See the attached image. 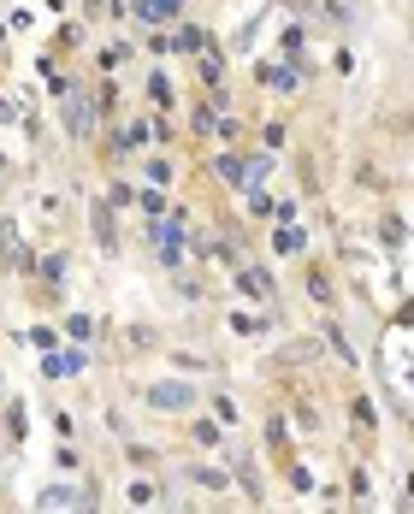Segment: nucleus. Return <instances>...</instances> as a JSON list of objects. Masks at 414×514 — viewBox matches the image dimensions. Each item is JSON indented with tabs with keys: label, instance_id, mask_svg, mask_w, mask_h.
<instances>
[{
	"label": "nucleus",
	"instance_id": "nucleus-6",
	"mask_svg": "<svg viewBox=\"0 0 414 514\" xmlns=\"http://www.w3.org/2000/svg\"><path fill=\"white\" fill-rule=\"evenodd\" d=\"M261 83H273V89H290V83H296V77H290V71H284V65H273V71H267V65H261Z\"/></svg>",
	"mask_w": 414,
	"mask_h": 514
},
{
	"label": "nucleus",
	"instance_id": "nucleus-2",
	"mask_svg": "<svg viewBox=\"0 0 414 514\" xmlns=\"http://www.w3.org/2000/svg\"><path fill=\"white\" fill-rule=\"evenodd\" d=\"M148 402H154V408H190V402H196V390L172 379V385H154V390H148Z\"/></svg>",
	"mask_w": 414,
	"mask_h": 514
},
{
	"label": "nucleus",
	"instance_id": "nucleus-1",
	"mask_svg": "<svg viewBox=\"0 0 414 514\" xmlns=\"http://www.w3.org/2000/svg\"><path fill=\"white\" fill-rule=\"evenodd\" d=\"M66 130L71 136H89V130H95V107H89L83 95H66Z\"/></svg>",
	"mask_w": 414,
	"mask_h": 514
},
{
	"label": "nucleus",
	"instance_id": "nucleus-4",
	"mask_svg": "<svg viewBox=\"0 0 414 514\" xmlns=\"http://www.w3.org/2000/svg\"><path fill=\"white\" fill-rule=\"evenodd\" d=\"M178 255H184V231H178V219H172V225L160 231V260L172 266V260H178Z\"/></svg>",
	"mask_w": 414,
	"mask_h": 514
},
{
	"label": "nucleus",
	"instance_id": "nucleus-3",
	"mask_svg": "<svg viewBox=\"0 0 414 514\" xmlns=\"http://www.w3.org/2000/svg\"><path fill=\"white\" fill-rule=\"evenodd\" d=\"M89 503H95V491H66V485L42 491V509H89Z\"/></svg>",
	"mask_w": 414,
	"mask_h": 514
},
{
	"label": "nucleus",
	"instance_id": "nucleus-5",
	"mask_svg": "<svg viewBox=\"0 0 414 514\" xmlns=\"http://www.w3.org/2000/svg\"><path fill=\"white\" fill-rule=\"evenodd\" d=\"M137 12L148 18V24H166V18H178V0H142Z\"/></svg>",
	"mask_w": 414,
	"mask_h": 514
},
{
	"label": "nucleus",
	"instance_id": "nucleus-7",
	"mask_svg": "<svg viewBox=\"0 0 414 514\" xmlns=\"http://www.w3.org/2000/svg\"><path fill=\"white\" fill-rule=\"evenodd\" d=\"M243 290H249V296H267V290H273V278H261V272H243Z\"/></svg>",
	"mask_w": 414,
	"mask_h": 514
},
{
	"label": "nucleus",
	"instance_id": "nucleus-8",
	"mask_svg": "<svg viewBox=\"0 0 414 514\" xmlns=\"http://www.w3.org/2000/svg\"><path fill=\"white\" fill-rule=\"evenodd\" d=\"M196 485H207V491H219V485H225V473H219V467H202V473H196Z\"/></svg>",
	"mask_w": 414,
	"mask_h": 514
}]
</instances>
